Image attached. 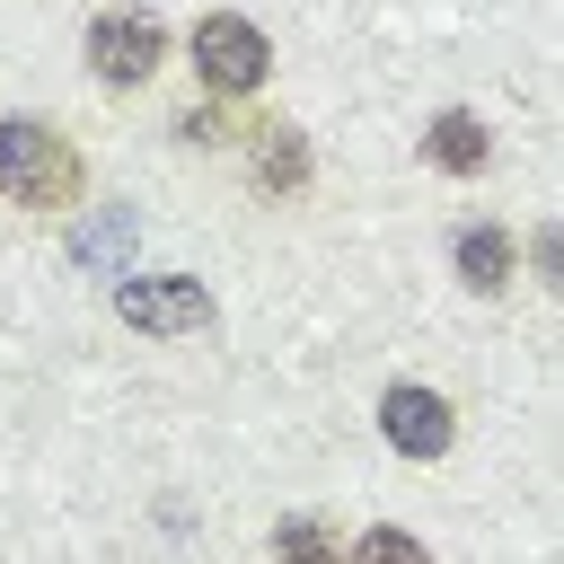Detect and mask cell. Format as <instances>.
<instances>
[{"label": "cell", "instance_id": "obj_1", "mask_svg": "<svg viewBox=\"0 0 564 564\" xmlns=\"http://www.w3.org/2000/svg\"><path fill=\"white\" fill-rule=\"evenodd\" d=\"M0 194L26 203V212H62V203L79 194V150H70L62 132L9 115V123H0Z\"/></svg>", "mask_w": 564, "mask_h": 564}, {"label": "cell", "instance_id": "obj_2", "mask_svg": "<svg viewBox=\"0 0 564 564\" xmlns=\"http://www.w3.org/2000/svg\"><path fill=\"white\" fill-rule=\"evenodd\" d=\"M159 53H167V26H159V18H141V9H123V18H97V26H88V70H97L106 88L150 79V70H159Z\"/></svg>", "mask_w": 564, "mask_h": 564}, {"label": "cell", "instance_id": "obj_3", "mask_svg": "<svg viewBox=\"0 0 564 564\" xmlns=\"http://www.w3.org/2000/svg\"><path fill=\"white\" fill-rule=\"evenodd\" d=\"M194 70H203V88L247 97V88L264 79V35H256L247 18H203V26H194Z\"/></svg>", "mask_w": 564, "mask_h": 564}, {"label": "cell", "instance_id": "obj_4", "mask_svg": "<svg viewBox=\"0 0 564 564\" xmlns=\"http://www.w3.org/2000/svg\"><path fill=\"white\" fill-rule=\"evenodd\" d=\"M123 317L150 326V335H185L212 317V291L185 282V273H150V282H123Z\"/></svg>", "mask_w": 564, "mask_h": 564}, {"label": "cell", "instance_id": "obj_5", "mask_svg": "<svg viewBox=\"0 0 564 564\" xmlns=\"http://www.w3.org/2000/svg\"><path fill=\"white\" fill-rule=\"evenodd\" d=\"M379 432H388V449H405V458H441V449H449V405H441L432 388H388V397H379Z\"/></svg>", "mask_w": 564, "mask_h": 564}, {"label": "cell", "instance_id": "obj_6", "mask_svg": "<svg viewBox=\"0 0 564 564\" xmlns=\"http://www.w3.org/2000/svg\"><path fill=\"white\" fill-rule=\"evenodd\" d=\"M423 150H432V167H449V176H476V167H485V123H476V115H441Z\"/></svg>", "mask_w": 564, "mask_h": 564}, {"label": "cell", "instance_id": "obj_7", "mask_svg": "<svg viewBox=\"0 0 564 564\" xmlns=\"http://www.w3.org/2000/svg\"><path fill=\"white\" fill-rule=\"evenodd\" d=\"M458 282L467 291H502L511 282V238L502 229H467L458 238Z\"/></svg>", "mask_w": 564, "mask_h": 564}, {"label": "cell", "instance_id": "obj_8", "mask_svg": "<svg viewBox=\"0 0 564 564\" xmlns=\"http://www.w3.org/2000/svg\"><path fill=\"white\" fill-rule=\"evenodd\" d=\"M273 564H344V555H335V538L317 520H282L273 529Z\"/></svg>", "mask_w": 564, "mask_h": 564}, {"label": "cell", "instance_id": "obj_9", "mask_svg": "<svg viewBox=\"0 0 564 564\" xmlns=\"http://www.w3.org/2000/svg\"><path fill=\"white\" fill-rule=\"evenodd\" d=\"M256 176H264V185H300V176H308V150H300V132H264V150H256Z\"/></svg>", "mask_w": 564, "mask_h": 564}, {"label": "cell", "instance_id": "obj_10", "mask_svg": "<svg viewBox=\"0 0 564 564\" xmlns=\"http://www.w3.org/2000/svg\"><path fill=\"white\" fill-rule=\"evenodd\" d=\"M352 564H432V555H423L405 529H370V538L352 546Z\"/></svg>", "mask_w": 564, "mask_h": 564}, {"label": "cell", "instance_id": "obj_11", "mask_svg": "<svg viewBox=\"0 0 564 564\" xmlns=\"http://www.w3.org/2000/svg\"><path fill=\"white\" fill-rule=\"evenodd\" d=\"M538 273L564 291V229H538Z\"/></svg>", "mask_w": 564, "mask_h": 564}]
</instances>
